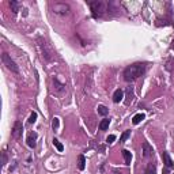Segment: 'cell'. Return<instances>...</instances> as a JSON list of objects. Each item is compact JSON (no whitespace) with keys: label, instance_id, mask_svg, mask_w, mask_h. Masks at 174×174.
I'll return each instance as SVG.
<instances>
[{"label":"cell","instance_id":"6da1fadb","mask_svg":"<svg viewBox=\"0 0 174 174\" xmlns=\"http://www.w3.org/2000/svg\"><path fill=\"white\" fill-rule=\"evenodd\" d=\"M146 68H147L146 63H134V64H131V66H128L124 70V74H122L124 80L125 82H134L136 79H139L142 75H144Z\"/></svg>","mask_w":174,"mask_h":174},{"label":"cell","instance_id":"7a4b0ae2","mask_svg":"<svg viewBox=\"0 0 174 174\" xmlns=\"http://www.w3.org/2000/svg\"><path fill=\"white\" fill-rule=\"evenodd\" d=\"M88 6H90L91 14H93L94 18H101V16H104L106 12H109V8H110V3L102 2V0H93V2H88Z\"/></svg>","mask_w":174,"mask_h":174},{"label":"cell","instance_id":"3957f363","mask_svg":"<svg viewBox=\"0 0 174 174\" xmlns=\"http://www.w3.org/2000/svg\"><path fill=\"white\" fill-rule=\"evenodd\" d=\"M37 41H38V46L41 48V52H42L44 59H45L46 61H52V60L54 59V54H53L52 48L48 45L46 41L44 40L42 37H38V38H37Z\"/></svg>","mask_w":174,"mask_h":174},{"label":"cell","instance_id":"277c9868","mask_svg":"<svg viewBox=\"0 0 174 174\" xmlns=\"http://www.w3.org/2000/svg\"><path fill=\"white\" fill-rule=\"evenodd\" d=\"M2 61H3V64L6 66L7 70H10L14 74H19V67L16 66V63L11 59V56H10L8 53H6V52L2 53Z\"/></svg>","mask_w":174,"mask_h":174},{"label":"cell","instance_id":"5b68a950","mask_svg":"<svg viewBox=\"0 0 174 174\" xmlns=\"http://www.w3.org/2000/svg\"><path fill=\"white\" fill-rule=\"evenodd\" d=\"M70 6L66 4V3H54L52 6V11L57 15H67L70 12Z\"/></svg>","mask_w":174,"mask_h":174},{"label":"cell","instance_id":"8992f818","mask_svg":"<svg viewBox=\"0 0 174 174\" xmlns=\"http://www.w3.org/2000/svg\"><path fill=\"white\" fill-rule=\"evenodd\" d=\"M22 131H23V125L20 121H15L14 122V127H12V132H11V136L16 140H19L20 136H22Z\"/></svg>","mask_w":174,"mask_h":174},{"label":"cell","instance_id":"52a82bcc","mask_svg":"<svg viewBox=\"0 0 174 174\" xmlns=\"http://www.w3.org/2000/svg\"><path fill=\"white\" fill-rule=\"evenodd\" d=\"M142 155H143V158H150V156H154V150H152V147L148 144L147 142L143 143Z\"/></svg>","mask_w":174,"mask_h":174},{"label":"cell","instance_id":"ba28073f","mask_svg":"<svg viewBox=\"0 0 174 174\" xmlns=\"http://www.w3.org/2000/svg\"><path fill=\"white\" fill-rule=\"evenodd\" d=\"M37 138H38V135H37L36 132H30L29 134V136H27V146H29L30 148H36Z\"/></svg>","mask_w":174,"mask_h":174},{"label":"cell","instance_id":"9c48e42d","mask_svg":"<svg viewBox=\"0 0 174 174\" xmlns=\"http://www.w3.org/2000/svg\"><path fill=\"white\" fill-rule=\"evenodd\" d=\"M162 159H163V163H165V166H166V168H168V169H172V168H174V162H173V159L170 158L169 152L163 151V152H162Z\"/></svg>","mask_w":174,"mask_h":174},{"label":"cell","instance_id":"30bf717a","mask_svg":"<svg viewBox=\"0 0 174 174\" xmlns=\"http://www.w3.org/2000/svg\"><path fill=\"white\" fill-rule=\"evenodd\" d=\"M122 98H124V91H122L121 88H117L113 94V102L114 104H120L122 101Z\"/></svg>","mask_w":174,"mask_h":174},{"label":"cell","instance_id":"8fae6325","mask_svg":"<svg viewBox=\"0 0 174 174\" xmlns=\"http://www.w3.org/2000/svg\"><path fill=\"white\" fill-rule=\"evenodd\" d=\"M10 7H11V11L14 14H18L20 10V3L16 2V0H11V2H10Z\"/></svg>","mask_w":174,"mask_h":174},{"label":"cell","instance_id":"7c38bea8","mask_svg":"<svg viewBox=\"0 0 174 174\" xmlns=\"http://www.w3.org/2000/svg\"><path fill=\"white\" fill-rule=\"evenodd\" d=\"M122 156H124V161H125V165L129 166L131 165V161H132V154L128 151V150H122Z\"/></svg>","mask_w":174,"mask_h":174},{"label":"cell","instance_id":"4fadbf2b","mask_svg":"<svg viewBox=\"0 0 174 174\" xmlns=\"http://www.w3.org/2000/svg\"><path fill=\"white\" fill-rule=\"evenodd\" d=\"M144 118H146V116L143 114V113H138V114L134 116V118H132V122H134L135 125H138V124H140V122L144 120Z\"/></svg>","mask_w":174,"mask_h":174},{"label":"cell","instance_id":"5bb4252c","mask_svg":"<svg viewBox=\"0 0 174 174\" xmlns=\"http://www.w3.org/2000/svg\"><path fill=\"white\" fill-rule=\"evenodd\" d=\"M78 168H79V170H84V168H86V158H84V155L78 156Z\"/></svg>","mask_w":174,"mask_h":174},{"label":"cell","instance_id":"9a60e30c","mask_svg":"<svg viewBox=\"0 0 174 174\" xmlns=\"http://www.w3.org/2000/svg\"><path fill=\"white\" fill-rule=\"evenodd\" d=\"M109 124H110V118H104L100 122V131H106L109 128Z\"/></svg>","mask_w":174,"mask_h":174},{"label":"cell","instance_id":"2e32d148","mask_svg":"<svg viewBox=\"0 0 174 174\" xmlns=\"http://www.w3.org/2000/svg\"><path fill=\"white\" fill-rule=\"evenodd\" d=\"M155 170H156V168H155L154 163H147V168L144 170V174H154Z\"/></svg>","mask_w":174,"mask_h":174},{"label":"cell","instance_id":"e0dca14e","mask_svg":"<svg viewBox=\"0 0 174 174\" xmlns=\"http://www.w3.org/2000/svg\"><path fill=\"white\" fill-rule=\"evenodd\" d=\"M52 142H53V146L57 148V151H59V152H63V151H64V146L61 144V143L57 140V139H53Z\"/></svg>","mask_w":174,"mask_h":174},{"label":"cell","instance_id":"ac0fdd59","mask_svg":"<svg viewBox=\"0 0 174 174\" xmlns=\"http://www.w3.org/2000/svg\"><path fill=\"white\" fill-rule=\"evenodd\" d=\"M98 113L101 116H106L109 113V109L106 106H104V105H100V106H98Z\"/></svg>","mask_w":174,"mask_h":174},{"label":"cell","instance_id":"d6986e66","mask_svg":"<svg viewBox=\"0 0 174 174\" xmlns=\"http://www.w3.org/2000/svg\"><path fill=\"white\" fill-rule=\"evenodd\" d=\"M129 136H131V131H129V129H128V131H124V132H122V135H121V138H120V143H124L129 138Z\"/></svg>","mask_w":174,"mask_h":174},{"label":"cell","instance_id":"ffe728a7","mask_svg":"<svg viewBox=\"0 0 174 174\" xmlns=\"http://www.w3.org/2000/svg\"><path fill=\"white\" fill-rule=\"evenodd\" d=\"M59 125H60V120H59L57 117H54L53 121H52V128H53V131H57V129H59Z\"/></svg>","mask_w":174,"mask_h":174},{"label":"cell","instance_id":"44dd1931","mask_svg":"<svg viewBox=\"0 0 174 174\" xmlns=\"http://www.w3.org/2000/svg\"><path fill=\"white\" fill-rule=\"evenodd\" d=\"M37 117H38V114H37V112H33L32 114H30V118H29V124H34L37 120Z\"/></svg>","mask_w":174,"mask_h":174},{"label":"cell","instance_id":"7402d4cb","mask_svg":"<svg viewBox=\"0 0 174 174\" xmlns=\"http://www.w3.org/2000/svg\"><path fill=\"white\" fill-rule=\"evenodd\" d=\"M7 162H8V156H7V152H6V151H3V152H2V165L6 166Z\"/></svg>","mask_w":174,"mask_h":174},{"label":"cell","instance_id":"603a6c76","mask_svg":"<svg viewBox=\"0 0 174 174\" xmlns=\"http://www.w3.org/2000/svg\"><path fill=\"white\" fill-rule=\"evenodd\" d=\"M114 140H116V136H114V135H109L108 138H106V143H108V144H112V143H114Z\"/></svg>","mask_w":174,"mask_h":174},{"label":"cell","instance_id":"cb8c5ba5","mask_svg":"<svg viewBox=\"0 0 174 174\" xmlns=\"http://www.w3.org/2000/svg\"><path fill=\"white\" fill-rule=\"evenodd\" d=\"M110 174H121L120 172H113V173H110Z\"/></svg>","mask_w":174,"mask_h":174}]
</instances>
